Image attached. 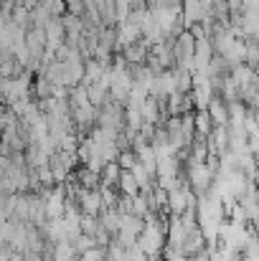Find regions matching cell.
Wrapping results in <instances>:
<instances>
[{"instance_id":"obj_1","label":"cell","mask_w":259,"mask_h":261,"mask_svg":"<svg viewBox=\"0 0 259 261\" xmlns=\"http://www.w3.org/2000/svg\"><path fill=\"white\" fill-rule=\"evenodd\" d=\"M183 180L188 182V188L196 193V195H203L211 185H214V173L206 163H198V165H185L183 168Z\"/></svg>"},{"instance_id":"obj_2","label":"cell","mask_w":259,"mask_h":261,"mask_svg":"<svg viewBox=\"0 0 259 261\" xmlns=\"http://www.w3.org/2000/svg\"><path fill=\"white\" fill-rule=\"evenodd\" d=\"M206 114H208L214 127H226L229 124V109H226V101L221 96H211V101L206 104Z\"/></svg>"},{"instance_id":"obj_3","label":"cell","mask_w":259,"mask_h":261,"mask_svg":"<svg viewBox=\"0 0 259 261\" xmlns=\"http://www.w3.org/2000/svg\"><path fill=\"white\" fill-rule=\"evenodd\" d=\"M117 193H120V195H127V198H132V195L140 193V188H137V182H135V177H132L130 170H120V177H117Z\"/></svg>"},{"instance_id":"obj_4","label":"cell","mask_w":259,"mask_h":261,"mask_svg":"<svg viewBox=\"0 0 259 261\" xmlns=\"http://www.w3.org/2000/svg\"><path fill=\"white\" fill-rule=\"evenodd\" d=\"M97 228H99V218H97V216H86V213L79 216V231H82V233L94 236V231H97Z\"/></svg>"},{"instance_id":"obj_5","label":"cell","mask_w":259,"mask_h":261,"mask_svg":"<svg viewBox=\"0 0 259 261\" xmlns=\"http://www.w3.org/2000/svg\"><path fill=\"white\" fill-rule=\"evenodd\" d=\"M114 163L120 165V170H130L135 163H137V158H135V152L127 147V150H120L117 152V158H114Z\"/></svg>"},{"instance_id":"obj_6","label":"cell","mask_w":259,"mask_h":261,"mask_svg":"<svg viewBox=\"0 0 259 261\" xmlns=\"http://www.w3.org/2000/svg\"><path fill=\"white\" fill-rule=\"evenodd\" d=\"M77 261H104V249H99V246H91V249H86L84 254H79Z\"/></svg>"},{"instance_id":"obj_7","label":"cell","mask_w":259,"mask_h":261,"mask_svg":"<svg viewBox=\"0 0 259 261\" xmlns=\"http://www.w3.org/2000/svg\"><path fill=\"white\" fill-rule=\"evenodd\" d=\"M5 261H23V251H13V254H10Z\"/></svg>"}]
</instances>
